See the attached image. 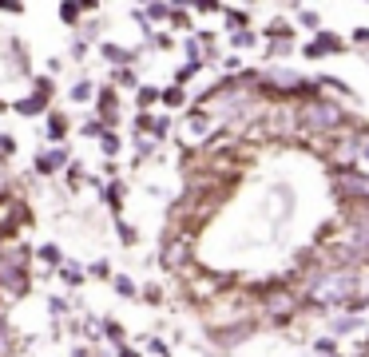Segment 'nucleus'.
<instances>
[{"mask_svg":"<svg viewBox=\"0 0 369 357\" xmlns=\"http://www.w3.org/2000/svg\"><path fill=\"white\" fill-rule=\"evenodd\" d=\"M357 119V115L346 108V103H337L334 96H310L298 103V123H302V143H310L314 151H326V143L334 139L337 131H346Z\"/></svg>","mask_w":369,"mask_h":357,"instance_id":"obj_1","label":"nucleus"},{"mask_svg":"<svg viewBox=\"0 0 369 357\" xmlns=\"http://www.w3.org/2000/svg\"><path fill=\"white\" fill-rule=\"evenodd\" d=\"M310 254L326 266H341V270H366L369 266V230L350 227L337 218L330 230H321V238L310 246Z\"/></svg>","mask_w":369,"mask_h":357,"instance_id":"obj_2","label":"nucleus"},{"mask_svg":"<svg viewBox=\"0 0 369 357\" xmlns=\"http://www.w3.org/2000/svg\"><path fill=\"white\" fill-rule=\"evenodd\" d=\"M255 294H258V306H262V325H270V329H286L290 322H298L306 314L302 294L290 286V278L262 282Z\"/></svg>","mask_w":369,"mask_h":357,"instance_id":"obj_3","label":"nucleus"},{"mask_svg":"<svg viewBox=\"0 0 369 357\" xmlns=\"http://www.w3.org/2000/svg\"><path fill=\"white\" fill-rule=\"evenodd\" d=\"M195 262V234L191 230H175L167 227L163 230V243H159V266L167 274H187Z\"/></svg>","mask_w":369,"mask_h":357,"instance_id":"obj_4","label":"nucleus"},{"mask_svg":"<svg viewBox=\"0 0 369 357\" xmlns=\"http://www.w3.org/2000/svg\"><path fill=\"white\" fill-rule=\"evenodd\" d=\"M302 48L298 44V32H294V24L282 17H274L266 28H262V56L266 60H286V56H294V52Z\"/></svg>","mask_w":369,"mask_h":357,"instance_id":"obj_5","label":"nucleus"},{"mask_svg":"<svg viewBox=\"0 0 369 357\" xmlns=\"http://www.w3.org/2000/svg\"><path fill=\"white\" fill-rule=\"evenodd\" d=\"M28 223H32V214H28L24 195H17L12 187L0 191V238H20V230Z\"/></svg>","mask_w":369,"mask_h":357,"instance_id":"obj_6","label":"nucleus"},{"mask_svg":"<svg viewBox=\"0 0 369 357\" xmlns=\"http://www.w3.org/2000/svg\"><path fill=\"white\" fill-rule=\"evenodd\" d=\"M294 211H298V191L290 187L286 178H278L270 187V218H274V238H282L286 227L294 223Z\"/></svg>","mask_w":369,"mask_h":357,"instance_id":"obj_7","label":"nucleus"},{"mask_svg":"<svg viewBox=\"0 0 369 357\" xmlns=\"http://www.w3.org/2000/svg\"><path fill=\"white\" fill-rule=\"evenodd\" d=\"M330 187H334L337 207H346V203H369V171H366V167L334 175V178H330Z\"/></svg>","mask_w":369,"mask_h":357,"instance_id":"obj_8","label":"nucleus"},{"mask_svg":"<svg viewBox=\"0 0 369 357\" xmlns=\"http://www.w3.org/2000/svg\"><path fill=\"white\" fill-rule=\"evenodd\" d=\"M72 147L68 143H60V147H40L36 151V159H32V171H36V178H56L60 171H68L72 167Z\"/></svg>","mask_w":369,"mask_h":357,"instance_id":"obj_9","label":"nucleus"},{"mask_svg":"<svg viewBox=\"0 0 369 357\" xmlns=\"http://www.w3.org/2000/svg\"><path fill=\"white\" fill-rule=\"evenodd\" d=\"M32 278H36L32 270L0 258V298H28L32 294Z\"/></svg>","mask_w":369,"mask_h":357,"instance_id":"obj_10","label":"nucleus"},{"mask_svg":"<svg viewBox=\"0 0 369 357\" xmlns=\"http://www.w3.org/2000/svg\"><path fill=\"white\" fill-rule=\"evenodd\" d=\"M341 52H346V40L326 28V32L310 36L302 48H298V56H306V60H326V56H341Z\"/></svg>","mask_w":369,"mask_h":357,"instance_id":"obj_11","label":"nucleus"},{"mask_svg":"<svg viewBox=\"0 0 369 357\" xmlns=\"http://www.w3.org/2000/svg\"><path fill=\"white\" fill-rule=\"evenodd\" d=\"M96 119L108 131H119V119H123V108H119V92L112 83H99V96H96Z\"/></svg>","mask_w":369,"mask_h":357,"instance_id":"obj_12","label":"nucleus"},{"mask_svg":"<svg viewBox=\"0 0 369 357\" xmlns=\"http://www.w3.org/2000/svg\"><path fill=\"white\" fill-rule=\"evenodd\" d=\"M99 60L115 72V68H135L139 64V52L123 48V44H115V40H99Z\"/></svg>","mask_w":369,"mask_h":357,"instance_id":"obj_13","label":"nucleus"},{"mask_svg":"<svg viewBox=\"0 0 369 357\" xmlns=\"http://www.w3.org/2000/svg\"><path fill=\"white\" fill-rule=\"evenodd\" d=\"M52 112V99L40 96V92H28V96L12 99V115H20V119H36V115H48Z\"/></svg>","mask_w":369,"mask_h":357,"instance_id":"obj_14","label":"nucleus"},{"mask_svg":"<svg viewBox=\"0 0 369 357\" xmlns=\"http://www.w3.org/2000/svg\"><path fill=\"white\" fill-rule=\"evenodd\" d=\"M68 135H72V119H68L64 112H48V115H44V139H48L52 147L68 143Z\"/></svg>","mask_w":369,"mask_h":357,"instance_id":"obj_15","label":"nucleus"},{"mask_svg":"<svg viewBox=\"0 0 369 357\" xmlns=\"http://www.w3.org/2000/svg\"><path fill=\"white\" fill-rule=\"evenodd\" d=\"M36 262L44 266V274H40V278H52L68 258H64V250H60V243H40V246H36Z\"/></svg>","mask_w":369,"mask_h":357,"instance_id":"obj_16","label":"nucleus"},{"mask_svg":"<svg viewBox=\"0 0 369 357\" xmlns=\"http://www.w3.org/2000/svg\"><path fill=\"white\" fill-rule=\"evenodd\" d=\"M366 329V318H353V314H330V334L337 341L341 338H353V334H361Z\"/></svg>","mask_w":369,"mask_h":357,"instance_id":"obj_17","label":"nucleus"},{"mask_svg":"<svg viewBox=\"0 0 369 357\" xmlns=\"http://www.w3.org/2000/svg\"><path fill=\"white\" fill-rule=\"evenodd\" d=\"M123 198H128V183L123 178H112L103 187V207L112 211V218H123Z\"/></svg>","mask_w":369,"mask_h":357,"instance_id":"obj_18","label":"nucleus"},{"mask_svg":"<svg viewBox=\"0 0 369 357\" xmlns=\"http://www.w3.org/2000/svg\"><path fill=\"white\" fill-rule=\"evenodd\" d=\"M4 56H8L12 72H20V76H28V72H32V64H28V44H24V40H17V36H12V40H8V52H4Z\"/></svg>","mask_w":369,"mask_h":357,"instance_id":"obj_19","label":"nucleus"},{"mask_svg":"<svg viewBox=\"0 0 369 357\" xmlns=\"http://www.w3.org/2000/svg\"><path fill=\"white\" fill-rule=\"evenodd\" d=\"M337 218L341 223H350V227H361V230H369V203H346V207H337Z\"/></svg>","mask_w":369,"mask_h":357,"instance_id":"obj_20","label":"nucleus"},{"mask_svg":"<svg viewBox=\"0 0 369 357\" xmlns=\"http://www.w3.org/2000/svg\"><path fill=\"white\" fill-rule=\"evenodd\" d=\"M96 96H99V83L88 80V76H80V80L68 88V99H72V103H96Z\"/></svg>","mask_w":369,"mask_h":357,"instance_id":"obj_21","label":"nucleus"},{"mask_svg":"<svg viewBox=\"0 0 369 357\" xmlns=\"http://www.w3.org/2000/svg\"><path fill=\"white\" fill-rule=\"evenodd\" d=\"M167 24H171L175 32H187V36L199 32V28H195V12H191V8H183V4H171V17H167Z\"/></svg>","mask_w":369,"mask_h":357,"instance_id":"obj_22","label":"nucleus"},{"mask_svg":"<svg viewBox=\"0 0 369 357\" xmlns=\"http://www.w3.org/2000/svg\"><path fill=\"white\" fill-rule=\"evenodd\" d=\"M115 88V92H139L143 83H139V72L135 68H115L112 72V80H108Z\"/></svg>","mask_w":369,"mask_h":357,"instance_id":"obj_23","label":"nucleus"},{"mask_svg":"<svg viewBox=\"0 0 369 357\" xmlns=\"http://www.w3.org/2000/svg\"><path fill=\"white\" fill-rule=\"evenodd\" d=\"M56 278H60V282H64L68 290H80V286H83V278H88V270H83L80 262H72V258H68L64 266H60V270H56Z\"/></svg>","mask_w":369,"mask_h":357,"instance_id":"obj_24","label":"nucleus"},{"mask_svg":"<svg viewBox=\"0 0 369 357\" xmlns=\"http://www.w3.org/2000/svg\"><path fill=\"white\" fill-rule=\"evenodd\" d=\"M223 24H226V32L235 36V32H246L250 28V8H226L223 12Z\"/></svg>","mask_w":369,"mask_h":357,"instance_id":"obj_25","label":"nucleus"},{"mask_svg":"<svg viewBox=\"0 0 369 357\" xmlns=\"http://www.w3.org/2000/svg\"><path fill=\"white\" fill-rule=\"evenodd\" d=\"M155 103H163V88L159 83H143V88L135 92V108H139V112H151Z\"/></svg>","mask_w":369,"mask_h":357,"instance_id":"obj_26","label":"nucleus"},{"mask_svg":"<svg viewBox=\"0 0 369 357\" xmlns=\"http://www.w3.org/2000/svg\"><path fill=\"white\" fill-rule=\"evenodd\" d=\"M56 17L64 20L68 28H76V32H80V24H83V8H80V0H64V4L56 8Z\"/></svg>","mask_w":369,"mask_h":357,"instance_id":"obj_27","label":"nucleus"},{"mask_svg":"<svg viewBox=\"0 0 369 357\" xmlns=\"http://www.w3.org/2000/svg\"><path fill=\"white\" fill-rule=\"evenodd\" d=\"M163 108H167V112H183V108H187V88L167 83V88H163Z\"/></svg>","mask_w":369,"mask_h":357,"instance_id":"obj_28","label":"nucleus"},{"mask_svg":"<svg viewBox=\"0 0 369 357\" xmlns=\"http://www.w3.org/2000/svg\"><path fill=\"white\" fill-rule=\"evenodd\" d=\"M298 28H306L310 36L326 32V24H321V12H318V8H298Z\"/></svg>","mask_w":369,"mask_h":357,"instance_id":"obj_29","label":"nucleus"},{"mask_svg":"<svg viewBox=\"0 0 369 357\" xmlns=\"http://www.w3.org/2000/svg\"><path fill=\"white\" fill-rule=\"evenodd\" d=\"M103 341L108 345H128V329H123V322H115V318H103Z\"/></svg>","mask_w":369,"mask_h":357,"instance_id":"obj_30","label":"nucleus"},{"mask_svg":"<svg viewBox=\"0 0 369 357\" xmlns=\"http://www.w3.org/2000/svg\"><path fill=\"white\" fill-rule=\"evenodd\" d=\"M112 290L119 294V298H128V302H139V286H135V278H131V274H115L112 278Z\"/></svg>","mask_w":369,"mask_h":357,"instance_id":"obj_31","label":"nucleus"},{"mask_svg":"<svg viewBox=\"0 0 369 357\" xmlns=\"http://www.w3.org/2000/svg\"><path fill=\"white\" fill-rule=\"evenodd\" d=\"M258 44H262V32H255V28H246V32H235V36H230V48H235V52H255Z\"/></svg>","mask_w":369,"mask_h":357,"instance_id":"obj_32","label":"nucleus"},{"mask_svg":"<svg viewBox=\"0 0 369 357\" xmlns=\"http://www.w3.org/2000/svg\"><path fill=\"white\" fill-rule=\"evenodd\" d=\"M44 306H48V318H52V322L72 318V302H68V298H60V294H48V302H44Z\"/></svg>","mask_w":369,"mask_h":357,"instance_id":"obj_33","label":"nucleus"},{"mask_svg":"<svg viewBox=\"0 0 369 357\" xmlns=\"http://www.w3.org/2000/svg\"><path fill=\"white\" fill-rule=\"evenodd\" d=\"M64 183H68V191H80L83 183H88V171H83L80 159H72V167L64 171Z\"/></svg>","mask_w":369,"mask_h":357,"instance_id":"obj_34","label":"nucleus"},{"mask_svg":"<svg viewBox=\"0 0 369 357\" xmlns=\"http://www.w3.org/2000/svg\"><path fill=\"white\" fill-rule=\"evenodd\" d=\"M103 24H108L103 17H92V20H83V24H80V32H76V36L92 44V40H99V36H103Z\"/></svg>","mask_w":369,"mask_h":357,"instance_id":"obj_35","label":"nucleus"},{"mask_svg":"<svg viewBox=\"0 0 369 357\" xmlns=\"http://www.w3.org/2000/svg\"><path fill=\"white\" fill-rule=\"evenodd\" d=\"M171 131H175V119H171V115H155L151 139H155V143H163V139H171Z\"/></svg>","mask_w":369,"mask_h":357,"instance_id":"obj_36","label":"nucleus"},{"mask_svg":"<svg viewBox=\"0 0 369 357\" xmlns=\"http://www.w3.org/2000/svg\"><path fill=\"white\" fill-rule=\"evenodd\" d=\"M99 151H103L108 159H119V151H123V139H119V131H108V135L99 139Z\"/></svg>","mask_w":369,"mask_h":357,"instance_id":"obj_37","label":"nucleus"},{"mask_svg":"<svg viewBox=\"0 0 369 357\" xmlns=\"http://www.w3.org/2000/svg\"><path fill=\"white\" fill-rule=\"evenodd\" d=\"M155 151H159V143H155L151 135H139V139H135V163L155 159Z\"/></svg>","mask_w":369,"mask_h":357,"instance_id":"obj_38","label":"nucleus"},{"mask_svg":"<svg viewBox=\"0 0 369 357\" xmlns=\"http://www.w3.org/2000/svg\"><path fill=\"white\" fill-rule=\"evenodd\" d=\"M151 127H155V112H135V119H131L135 139H139V135H151Z\"/></svg>","mask_w":369,"mask_h":357,"instance_id":"obj_39","label":"nucleus"},{"mask_svg":"<svg viewBox=\"0 0 369 357\" xmlns=\"http://www.w3.org/2000/svg\"><path fill=\"white\" fill-rule=\"evenodd\" d=\"M314 354H318V357L341 354V345H337V338H334V334H321V338H314Z\"/></svg>","mask_w":369,"mask_h":357,"instance_id":"obj_40","label":"nucleus"},{"mask_svg":"<svg viewBox=\"0 0 369 357\" xmlns=\"http://www.w3.org/2000/svg\"><path fill=\"white\" fill-rule=\"evenodd\" d=\"M139 302H147V306H163V286H159V282L139 286Z\"/></svg>","mask_w":369,"mask_h":357,"instance_id":"obj_41","label":"nucleus"},{"mask_svg":"<svg viewBox=\"0 0 369 357\" xmlns=\"http://www.w3.org/2000/svg\"><path fill=\"white\" fill-rule=\"evenodd\" d=\"M203 72V64H183V68H175V76H171V83H179V88H187V83L195 80Z\"/></svg>","mask_w":369,"mask_h":357,"instance_id":"obj_42","label":"nucleus"},{"mask_svg":"<svg viewBox=\"0 0 369 357\" xmlns=\"http://www.w3.org/2000/svg\"><path fill=\"white\" fill-rule=\"evenodd\" d=\"M88 56H92V44H88V40H80V36H76V40H72V48H68V60H72V64H83Z\"/></svg>","mask_w":369,"mask_h":357,"instance_id":"obj_43","label":"nucleus"},{"mask_svg":"<svg viewBox=\"0 0 369 357\" xmlns=\"http://www.w3.org/2000/svg\"><path fill=\"white\" fill-rule=\"evenodd\" d=\"M115 234H119V243H123V246L139 243V230L131 227V223H123V218H115Z\"/></svg>","mask_w":369,"mask_h":357,"instance_id":"obj_44","label":"nucleus"},{"mask_svg":"<svg viewBox=\"0 0 369 357\" xmlns=\"http://www.w3.org/2000/svg\"><path fill=\"white\" fill-rule=\"evenodd\" d=\"M80 135H83V139H103V135H108V127H103L96 115H92V119H83V123H80Z\"/></svg>","mask_w":369,"mask_h":357,"instance_id":"obj_45","label":"nucleus"},{"mask_svg":"<svg viewBox=\"0 0 369 357\" xmlns=\"http://www.w3.org/2000/svg\"><path fill=\"white\" fill-rule=\"evenodd\" d=\"M88 278H99V282H112V262H108V258H96V262H92V266H88Z\"/></svg>","mask_w":369,"mask_h":357,"instance_id":"obj_46","label":"nucleus"},{"mask_svg":"<svg viewBox=\"0 0 369 357\" xmlns=\"http://www.w3.org/2000/svg\"><path fill=\"white\" fill-rule=\"evenodd\" d=\"M143 349L151 357H171V345H167L163 338H155V334H151V338H143Z\"/></svg>","mask_w":369,"mask_h":357,"instance_id":"obj_47","label":"nucleus"},{"mask_svg":"<svg viewBox=\"0 0 369 357\" xmlns=\"http://www.w3.org/2000/svg\"><path fill=\"white\" fill-rule=\"evenodd\" d=\"M17 135H12V131H0V159H4V163H8V159H12V155H17Z\"/></svg>","mask_w":369,"mask_h":357,"instance_id":"obj_48","label":"nucleus"},{"mask_svg":"<svg viewBox=\"0 0 369 357\" xmlns=\"http://www.w3.org/2000/svg\"><path fill=\"white\" fill-rule=\"evenodd\" d=\"M147 44H151L155 52H171V48H175V36H167V32H151V36H147Z\"/></svg>","mask_w":369,"mask_h":357,"instance_id":"obj_49","label":"nucleus"},{"mask_svg":"<svg viewBox=\"0 0 369 357\" xmlns=\"http://www.w3.org/2000/svg\"><path fill=\"white\" fill-rule=\"evenodd\" d=\"M32 92H40V96H56V83H52V76H32Z\"/></svg>","mask_w":369,"mask_h":357,"instance_id":"obj_50","label":"nucleus"},{"mask_svg":"<svg viewBox=\"0 0 369 357\" xmlns=\"http://www.w3.org/2000/svg\"><path fill=\"white\" fill-rule=\"evenodd\" d=\"M191 12L195 17H210V12H226V4H219V0H203V4H195Z\"/></svg>","mask_w":369,"mask_h":357,"instance_id":"obj_51","label":"nucleus"},{"mask_svg":"<svg viewBox=\"0 0 369 357\" xmlns=\"http://www.w3.org/2000/svg\"><path fill=\"white\" fill-rule=\"evenodd\" d=\"M223 68H226V76H239V72H242V56H239V52L223 56Z\"/></svg>","mask_w":369,"mask_h":357,"instance_id":"obj_52","label":"nucleus"},{"mask_svg":"<svg viewBox=\"0 0 369 357\" xmlns=\"http://www.w3.org/2000/svg\"><path fill=\"white\" fill-rule=\"evenodd\" d=\"M350 44H357V48H369V24H357V28H353Z\"/></svg>","mask_w":369,"mask_h":357,"instance_id":"obj_53","label":"nucleus"},{"mask_svg":"<svg viewBox=\"0 0 369 357\" xmlns=\"http://www.w3.org/2000/svg\"><path fill=\"white\" fill-rule=\"evenodd\" d=\"M0 12H4V17H24V4H12V0H0Z\"/></svg>","mask_w":369,"mask_h":357,"instance_id":"obj_54","label":"nucleus"},{"mask_svg":"<svg viewBox=\"0 0 369 357\" xmlns=\"http://www.w3.org/2000/svg\"><path fill=\"white\" fill-rule=\"evenodd\" d=\"M48 76H60V72H64V60H60V56H48Z\"/></svg>","mask_w":369,"mask_h":357,"instance_id":"obj_55","label":"nucleus"},{"mask_svg":"<svg viewBox=\"0 0 369 357\" xmlns=\"http://www.w3.org/2000/svg\"><path fill=\"white\" fill-rule=\"evenodd\" d=\"M68 357H96V349L83 341V345H72V354H68Z\"/></svg>","mask_w":369,"mask_h":357,"instance_id":"obj_56","label":"nucleus"},{"mask_svg":"<svg viewBox=\"0 0 369 357\" xmlns=\"http://www.w3.org/2000/svg\"><path fill=\"white\" fill-rule=\"evenodd\" d=\"M115 357H143V354H139L135 345H119V349H115Z\"/></svg>","mask_w":369,"mask_h":357,"instance_id":"obj_57","label":"nucleus"},{"mask_svg":"<svg viewBox=\"0 0 369 357\" xmlns=\"http://www.w3.org/2000/svg\"><path fill=\"white\" fill-rule=\"evenodd\" d=\"M8 325V298H0V329Z\"/></svg>","mask_w":369,"mask_h":357,"instance_id":"obj_58","label":"nucleus"},{"mask_svg":"<svg viewBox=\"0 0 369 357\" xmlns=\"http://www.w3.org/2000/svg\"><path fill=\"white\" fill-rule=\"evenodd\" d=\"M361 167H369V143H366V151H361Z\"/></svg>","mask_w":369,"mask_h":357,"instance_id":"obj_59","label":"nucleus"}]
</instances>
